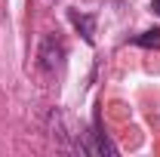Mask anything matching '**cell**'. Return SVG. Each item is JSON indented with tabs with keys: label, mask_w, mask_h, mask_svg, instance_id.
I'll return each instance as SVG.
<instances>
[{
	"label": "cell",
	"mask_w": 160,
	"mask_h": 157,
	"mask_svg": "<svg viewBox=\"0 0 160 157\" xmlns=\"http://www.w3.org/2000/svg\"><path fill=\"white\" fill-rule=\"evenodd\" d=\"M136 46H142V49H160V28L142 31L139 37H136Z\"/></svg>",
	"instance_id": "4"
},
{
	"label": "cell",
	"mask_w": 160,
	"mask_h": 157,
	"mask_svg": "<svg viewBox=\"0 0 160 157\" xmlns=\"http://www.w3.org/2000/svg\"><path fill=\"white\" fill-rule=\"evenodd\" d=\"M151 13H154V16H160V0H151Z\"/></svg>",
	"instance_id": "5"
},
{
	"label": "cell",
	"mask_w": 160,
	"mask_h": 157,
	"mask_svg": "<svg viewBox=\"0 0 160 157\" xmlns=\"http://www.w3.org/2000/svg\"><path fill=\"white\" fill-rule=\"evenodd\" d=\"M65 56H68V49H65V40H62L59 34H46V37H43V43H40V53H37V65H40V71H46V74H56V71H62Z\"/></svg>",
	"instance_id": "1"
},
{
	"label": "cell",
	"mask_w": 160,
	"mask_h": 157,
	"mask_svg": "<svg viewBox=\"0 0 160 157\" xmlns=\"http://www.w3.org/2000/svg\"><path fill=\"white\" fill-rule=\"evenodd\" d=\"M68 22L77 28V34H83L86 43L96 40V16L92 13H77V9H68Z\"/></svg>",
	"instance_id": "3"
},
{
	"label": "cell",
	"mask_w": 160,
	"mask_h": 157,
	"mask_svg": "<svg viewBox=\"0 0 160 157\" xmlns=\"http://www.w3.org/2000/svg\"><path fill=\"white\" fill-rule=\"evenodd\" d=\"M80 151H83V154H96V157H105V154L114 157V154H117V145L102 133V117H99V114L92 117V129H89L86 139L80 142Z\"/></svg>",
	"instance_id": "2"
}]
</instances>
